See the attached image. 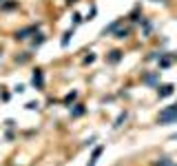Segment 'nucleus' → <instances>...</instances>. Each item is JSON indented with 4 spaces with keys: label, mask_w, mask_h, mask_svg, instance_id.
<instances>
[{
    "label": "nucleus",
    "mask_w": 177,
    "mask_h": 166,
    "mask_svg": "<svg viewBox=\"0 0 177 166\" xmlns=\"http://www.w3.org/2000/svg\"><path fill=\"white\" fill-rule=\"evenodd\" d=\"M124 120H126V113H122V115L115 120V124H113V126H115V129H117V126H122V122H124Z\"/></svg>",
    "instance_id": "nucleus-10"
},
{
    "label": "nucleus",
    "mask_w": 177,
    "mask_h": 166,
    "mask_svg": "<svg viewBox=\"0 0 177 166\" xmlns=\"http://www.w3.org/2000/svg\"><path fill=\"white\" fill-rule=\"evenodd\" d=\"M31 82H33V87L42 89V71H40V69H36V71H33V78H31Z\"/></svg>",
    "instance_id": "nucleus-2"
},
{
    "label": "nucleus",
    "mask_w": 177,
    "mask_h": 166,
    "mask_svg": "<svg viewBox=\"0 0 177 166\" xmlns=\"http://www.w3.org/2000/svg\"><path fill=\"white\" fill-rule=\"evenodd\" d=\"M71 36H73V29L64 33V38H62V47H66V44H69V40H71Z\"/></svg>",
    "instance_id": "nucleus-7"
},
{
    "label": "nucleus",
    "mask_w": 177,
    "mask_h": 166,
    "mask_svg": "<svg viewBox=\"0 0 177 166\" xmlns=\"http://www.w3.org/2000/svg\"><path fill=\"white\" fill-rule=\"evenodd\" d=\"M122 55H119V51H113V55H111V62H117Z\"/></svg>",
    "instance_id": "nucleus-14"
},
{
    "label": "nucleus",
    "mask_w": 177,
    "mask_h": 166,
    "mask_svg": "<svg viewBox=\"0 0 177 166\" xmlns=\"http://www.w3.org/2000/svg\"><path fill=\"white\" fill-rule=\"evenodd\" d=\"M82 113H84V108L80 106V104H75V108H73V115L78 117V115H82Z\"/></svg>",
    "instance_id": "nucleus-12"
},
{
    "label": "nucleus",
    "mask_w": 177,
    "mask_h": 166,
    "mask_svg": "<svg viewBox=\"0 0 177 166\" xmlns=\"http://www.w3.org/2000/svg\"><path fill=\"white\" fill-rule=\"evenodd\" d=\"M173 84H164V87H159L157 89V93H159V98H166V95H170V93H173Z\"/></svg>",
    "instance_id": "nucleus-3"
},
{
    "label": "nucleus",
    "mask_w": 177,
    "mask_h": 166,
    "mask_svg": "<svg viewBox=\"0 0 177 166\" xmlns=\"http://www.w3.org/2000/svg\"><path fill=\"white\" fill-rule=\"evenodd\" d=\"M100 153H102V146H98L93 151V155H91V162H89V166H95V162H98V157H100Z\"/></svg>",
    "instance_id": "nucleus-4"
},
{
    "label": "nucleus",
    "mask_w": 177,
    "mask_h": 166,
    "mask_svg": "<svg viewBox=\"0 0 177 166\" xmlns=\"http://www.w3.org/2000/svg\"><path fill=\"white\" fill-rule=\"evenodd\" d=\"M155 166H173V162H170V159H166V157H162L159 162H155Z\"/></svg>",
    "instance_id": "nucleus-8"
},
{
    "label": "nucleus",
    "mask_w": 177,
    "mask_h": 166,
    "mask_svg": "<svg viewBox=\"0 0 177 166\" xmlns=\"http://www.w3.org/2000/svg\"><path fill=\"white\" fill-rule=\"evenodd\" d=\"M155 80H157V73H153V76H146V82H148V84H155Z\"/></svg>",
    "instance_id": "nucleus-13"
},
{
    "label": "nucleus",
    "mask_w": 177,
    "mask_h": 166,
    "mask_svg": "<svg viewBox=\"0 0 177 166\" xmlns=\"http://www.w3.org/2000/svg\"><path fill=\"white\" fill-rule=\"evenodd\" d=\"M117 27H119V20H115V22H113V25H111V27H106V29H104V31H102V33H104V36H106V33H111V31H115V29H117Z\"/></svg>",
    "instance_id": "nucleus-6"
},
{
    "label": "nucleus",
    "mask_w": 177,
    "mask_h": 166,
    "mask_svg": "<svg viewBox=\"0 0 177 166\" xmlns=\"http://www.w3.org/2000/svg\"><path fill=\"white\" fill-rule=\"evenodd\" d=\"M159 124H170V122H177V104L175 106H166L162 113H159Z\"/></svg>",
    "instance_id": "nucleus-1"
},
{
    "label": "nucleus",
    "mask_w": 177,
    "mask_h": 166,
    "mask_svg": "<svg viewBox=\"0 0 177 166\" xmlns=\"http://www.w3.org/2000/svg\"><path fill=\"white\" fill-rule=\"evenodd\" d=\"M73 100H75V91H73V93H69V95L64 98V104H71Z\"/></svg>",
    "instance_id": "nucleus-11"
},
{
    "label": "nucleus",
    "mask_w": 177,
    "mask_h": 166,
    "mask_svg": "<svg viewBox=\"0 0 177 166\" xmlns=\"http://www.w3.org/2000/svg\"><path fill=\"white\" fill-rule=\"evenodd\" d=\"M31 31H36V29H33V27H29V29H22V31H18V33H16V38H18V40H25V38L29 36Z\"/></svg>",
    "instance_id": "nucleus-5"
},
{
    "label": "nucleus",
    "mask_w": 177,
    "mask_h": 166,
    "mask_svg": "<svg viewBox=\"0 0 177 166\" xmlns=\"http://www.w3.org/2000/svg\"><path fill=\"white\" fill-rule=\"evenodd\" d=\"M27 108H31V111H33V108H38V102H29V104H27Z\"/></svg>",
    "instance_id": "nucleus-15"
},
{
    "label": "nucleus",
    "mask_w": 177,
    "mask_h": 166,
    "mask_svg": "<svg viewBox=\"0 0 177 166\" xmlns=\"http://www.w3.org/2000/svg\"><path fill=\"white\" fill-rule=\"evenodd\" d=\"M42 42H44V36H42V33H38V38H33V47H40Z\"/></svg>",
    "instance_id": "nucleus-9"
}]
</instances>
